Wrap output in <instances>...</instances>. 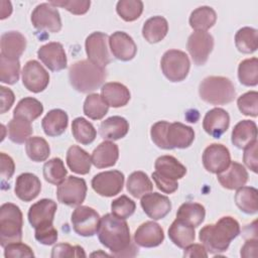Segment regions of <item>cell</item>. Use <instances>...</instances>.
<instances>
[{
  "instance_id": "4316f807",
  "label": "cell",
  "mask_w": 258,
  "mask_h": 258,
  "mask_svg": "<svg viewBox=\"0 0 258 258\" xmlns=\"http://www.w3.org/2000/svg\"><path fill=\"white\" fill-rule=\"evenodd\" d=\"M168 237L175 246L184 249L196 239L195 227L176 218L168 229Z\"/></svg>"
},
{
  "instance_id": "60d3db41",
  "label": "cell",
  "mask_w": 258,
  "mask_h": 258,
  "mask_svg": "<svg viewBox=\"0 0 258 258\" xmlns=\"http://www.w3.org/2000/svg\"><path fill=\"white\" fill-rule=\"evenodd\" d=\"M72 133L75 139L83 145L91 144L97 136V132L94 126L82 117H78L73 121Z\"/></svg>"
},
{
  "instance_id": "ba28073f",
  "label": "cell",
  "mask_w": 258,
  "mask_h": 258,
  "mask_svg": "<svg viewBox=\"0 0 258 258\" xmlns=\"http://www.w3.org/2000/svg\"><path fill=\"white\" fill-rule=\"evenodd\" d=\"M74 231L83 237L94 236L99 229L101 217L93 209L87 206H78L72 214Z\"/></svg>"
},
{
  "instance_id": "d590c367",
  "label": "cell",
  "mask_w": 258,
  "mask_h": 258,
  "mask_svg": "<svg viewBox=\"0 0 258 258\" xmlns=\"http://www.w3.org/2000/svg\"><path fill=\"white\" fill-rule=\"evenodd\" d=\"M43 112L42 104L31 97L21 99L13 111V118H22L29 122L37 119Z\"/></svg>"
},
{
  "instance_id": "4fadbf2b",
  "label": "cell",
  "mask_w": 258,
  "mask_h": 258,
  "mask_svg": "<svg viewBox=\"0 0 258 258\" xmlns=\"http://www.w3.org/2000/svg\"><path fill=\"white\" fill-rule=\"evenodd\" d=\"M23 86L32 93H40L49 84V75L37 60H28L22 69Z\"/></svg>"
},
{
  "instance_id": "2e32d148",
  "label": "cell",
  "mask_w": 258,
  "mask_h": 258,
  "mask_svg": "<svg viewBox=\"0 0 258 258\" xmlns=\"http://www.w3.org/2000/svg\"><path fill=\"white\" fill-rule=\"evenodd\" d=\"M56 203L52 200L42 199L33 204L28 211V222L34 229L51 225L56 212Z\"/></svg>"
},
{
  "instance_id": "680465c9",
  "label": "cell",
  "mask_w": 258,
  "mask_h": 258,
  "mask_svg": "<svg viewBox=\"0 0 258 258\" xmlns=\"http://www.w3.org/2000/svg\"><path fill=\"white\" fill-rule=\"evenodd\" d=\"M0 158H1V177H2V182H4V180H8L12 177L15 171V164L13 159L4 152H1Z\"/></svg>"
},
{
  "instance_id": "d6986e66",
  "label": "cell",
  "mask_w": 258,
  "mask_h": 258,
  "mask_svg": "<svg viewBox=\"0 0 258 258\" xmlns=\"http://www.w3.org/2000/svg\"><path fill=\"white\" fill-rule=\"evenodd\" d=\"M166 144L168 149H184L191 145L195 140V131L191 127L179 122L169 123L166 134Z\"/></svg>"
},
{
  "instance_id": "7dc6e473",
  "label": "cell",
  "mask_w": 258,
  "mask_h": 258,
  "mask_svg": "<svg viewBox=\"0 0 258 258\" xmlns=\"http://www.w3.org/2000/svg\"><path fill=\"white\" fill-rule=\"evenodd\" d=\"M116 11L123 20L134 21L142 14L143 2L140 0H120L117 3Z\"/></svg>"
},
{
  "instance_id": "e0dca14e",
  "label": "cell",
  "mask_w": 258,
  "mask_h": 258,
  "mask_svg": "<svg viewBox=\"0 0 258 258\" xmlns=\"http://www.w3.org/2000/svg\"><path fill=\"white\" fill-rule=\"evenodd\" d=\"M141 207L144 213L152 220L165 218L171 210L169 199L158 192H148L141 198Z\"/></svg>"
},
{
  "instance_id": "277c9868",
  "label": "cell",
  "mask_w": 258,
  "mask_h": 258,
  "mask_svg": "<svg viewBox=\"0 0 258 258\" xmlns=\"http://www.w3.org/2000/svg\"><path fill=\"white\" fill-rule=\"evenodd\" d=\"M199 94L203 101L212 105H225L234 101L236 90L230 79L211 76L202 81Z\"/></svg>"
},
{
  "instance_id": "d6a6232c",
  "label": "cell",
  "mask_w": 258,
  "mask_h": 258,
  "mask_svg": "<svg viewBox=\"0 0 258 258\" xmlns=\"http://www.w3.org/2000/svg\"><path fill=\"white\" fill-rule=\"evenodd\" d=\"M168 23L162 16H153L145 21L142 27V35L149 43L161 41L167 34Z\"/></svg>"
},
{
  "instance_id": "9a60e30c",
  "label": "cell",
  "mask_w": 258,
  "mask_h": 258,
  "mask_svg": "<svg viewBox=\"0 0 258 258\" xmlns=\"http://www.w3.org/2000/svg\"><path fill=\"white\" fill-rule=\"evenodd\" d=\"M37 56L51 72H58L67 68V54L59 42H48L37 50Z\"/></svg>"
},
{
  "instance_id": "bcb514c9",
  "label": "cell",
  "mask_w": 258,
  "mask_h": 258,
  "mask_svg": "<svg viewBox=\"0 0 258 258\" xmlns=\"http://www.w3.org/2000/svg\"><path fill=\"white\" fill-rule=\"evenodd\" d=\"M20 74L19 59H10L0 56V81L7 85H14Z\"/></svg>"
},
{
  "instance_id": "d4e9b609",
  "label": "cell",
  "mask_w": 258,
  "mask_h": 258,
  "mask_svg": "<svg viewBox=\"0 0 258 258\" xmlns=\"http://www.w3.org/2000/svg\"><path fill=\"white\" fill-rule=\"evenodd\" d=\"M119 158L118 145L112 141L100 143L93 151L91 159L97 168H107L116 164Z\"/></svg>"
},
{
  "instance_id": "836d02e7",
  "label": "cell",
  "mask_w": 258,
  "mask_h": 258,
  "mask_svg": "<svg viewBox=\"0 0 258 258\" xmlns=\"http://www.w3.org/2000/svg\"><path fill=\"white\" fill-rule=\"evenodd\" d=\"M237 207L245 214L253 215L258 212V190L252 186H241L235 194Z\"/></svg>"
},
{
  "instance_id": "5bb4252c",
  "label": "cell",
  "mask_w": 258,
  "mask_h": 258,
  "mask_svg": "<svg viewBox=\"0 0 258 258\" xmlns=\"http://www.w3.org/2000/svg\"><path fill=\"white\" fill-rule=\"evenodd\" d=\"M230 163V151L225 145L213 143L204 150L203 164L209 172L218 174L225 170Z\"/></svg>"
},
{
  "instance_id": "603a6c76",
  "label": "cell",
  "mask_w": 258,
  "mask_h": 258,
  "mask_svg": "<svg viewBox=\"0 0 258 258\" xmlns=\"http://www.w3.org/2000/svg\"><path fill=\"white\" fill-rule=\"evenodd\" d=\"M41 190L39 178L30 172H24L18 175L15 181V195L23 202H31Z\"/></svg>"
},
{
  "instance_id": "ab89813d",
  "label": "cell",
  "mask_w": 258,
  "mask_h": 258,
  "mask_svg": "<svg viewBox=\"0 0 258 258\" xmlns=\"http://www.w3.org/2000/svg\"><path fill=\"white\" fill-rule=\"evenodd\" d=\"M9 139L17 144H22L32 134L31 122L22 118H13L7 125Z\"/></svg>"
},
{
  "instance_id": "7402d4cb",
  "label": "cell",
  "mask_w": 258,
  "mask_h": 258,
  "mask_svg": "<svg viewBox=\"0 0 258 258\" xmlns=\"http://www.w3.org/2000/svg\"><path fill=\"white\" fill-rule=\"evenodd\" d=\"M217 178L223 187L227 189H237L247 182L248 172L241 163L231 161L225 170L217 174Z\"/></svg>"
},
{
  "instance_id": "f907efd6",
  "label": "cell",
  "mask_w": 258,
  "mask_h": 258,
  "mask_svg": "<svg viewBox=\"0 0 258 258\" xmlns=\"http://www.w3.org/2000/svg\"><path fill=\"white\" fill-rule=\"evenodd\" d=\"M54 7H61L75 15H83L90 9L91 2L89 0H56L49 1Z\"/></svg>"
},
{
  "instance_id": "db71d44e",
  "label": "cell",
  "mask_w": 258,
  "mask_h": 258,
  "mask_svg": "<svg viewBox=\"0 0 258 258\" xmlns=\"http://www.w3.org/2000/svg\"><path fill=\"white\" fill-rule=\"evenodd\" d=\"M4 256L6 258H16V257H34L32 249L20 242L10 243L4 247Z\"/></svg>"
},
{
  "instance_id": "91938a15",
  "label": "cell",
  "mask_w": 258,
  "mask_h": 258,
  "mask_svg": "<svg viewBox=\"0 0 258 258\" xmlns=\"http://www.w3.org/2000/svg\"><path fill=\"white\" fill-rule=\"evenodd\" d=\"M0 96H1L0 97V99H1L0 112H1V114H4L12 107L14 100H15V96H14V93L10 89L3 87V86L0 87Z\"/></svg>"
},
{
  "instance_id": "c3c4849f",
  "label": "cell",
  "mask_w": 258,
  "mask_h": 258,
  "mask_svg": "<svg viewBox=\"0 0 258 258\" xmlns=\"http://www.w3.org/2000/svg\"><path fill=\"white\" fill-rule=\"evenodd\" d=\"M237 105L243 115L257 117L258 115V93L251 91L243 94L237 100Z\"/></svg>"
},
{
  "instance_id": "ee69618b",
  "label": "cell",
  "mask_w": 258,
  "mask_h": 258,
  "mask_svg": "<svg viewBox=\"0 0 258 258\" xmlns=\"http://www.w3.org/2000/svg\"><path fill=\"white\" fill-rule=\"evenodd\" d=\"M238 78L242 85L254 87L258 84V59L251 57L244 59L238 67Z\"/></svg>"
},
{
  "instance_id": "cb8c5ba5",
  "label": "cell",
  "mask_w": 258,
  "mask_h": 258,
  "mask_svg": "<svg viewBox=\"0 0 258 258\" xmlns=\"http://www.w3.org/2000/svg\"><path fill=\"white\" fill-rule=\"evenodd\" d=\"M0 46L1 55L10 59H18L25 50L26 39L18 31H7L1 35Z\"/></svg>"
},
{
  "instance_id": "f5cc1de1",
  "label": "cell",
  "mask_w": 258,
  "mask_h": 258,
  "mask_svg": "<svg viewBox=\"0 0 258 258\" xmlns=\"http://www.w3.org/2000/svg\"><path fill=\"white\" fill-rule=\"evenodd\" d=\"M169 123L166 121H158L152 125L150 130V136L153 143L157 147L161 149H166V150H168V146L166 144L165 134H166V129Z\"/></svg>"
},
{
  "instance_id": "f1b7e54d",
  "label": "cell",
  "mask_w": 258,
  "mask_h": 258,
  "mask_svg": "<svg viewBox=\"0 0 258 258\" xmlns=\"http://www.w3.org/2000/svg\"><path fill=\"white\" fill-rule=\"evenodd\" d=\"M68 123V114L61 109H53L44 116L41 121V127L47 136L56 137L66 131Z\"/></svg>"
},
{
  "instance_id": "9f6ffc18",
  "label": "cell",
  "mask_w": 258,
  "mask_h": 258,
  "mask_svg": "<svg viewBox=\"0 0 258 258\" xmlns=\"http://www.w3.org/2000/svg\"><path fill=\"white\" fill-rule=\"evenodd\" d=\"M257 140L253 143L247 145L244 148V154H243V161L245 165L250 168L253 172L257 173L258 169V159H257Z\"/></svg>"
},
{
  "instance_id": "30bf717a",
  "label": "cell",
  "mask_w": 258,
  "mask_h": 258,
  "mask_svg": "<svg viewBox=\"0 0 258 258\" xmlns=\"http://www.w3.org/2000/svg\"><path fill=\"white\" fill-rule=\"evenodd\" d=\"M109 37L106 33L96 31L91 33L85 42L86 52L89 60L95 64L105 68L111 62V55L108 48Z\"/></svg>"
},
{
  "instance_id": "be15d7a7",
  "label": "cell",
  "mask_w": 258,
  "mask_h": 258,
  "mask_svg": "<svg viewBox=\"0 0 258 258\" xmlns=\"http://www.w3.org/2000/svg\"><path fill=\"white\" fill-rule=\"evenodd\" d=\"M12 13V5L11 2L2 0L0 1V19H5L10 16Z\"/></svg>"
},
{
  "instance_id": "ac0fdd59",
  "label": "cell",
  "mask_w": 258,
  "mask_h": 258,
  "mask_svg": "<svg viewBox=\"0 0 258 258\" xmlns=\"http://www.w3.org/2000/svg\"><path fill=\"white\" fill-rule=\"evenodd\" d=\"M109 46L112 54L119 60H131L137 52L133 38L124 31H116L109 37Z\"/></svg>"
},
{
  "instance_id": "e7e4bbea",
  "label": "cell",
  "mask_w": 258,
  "mask_h": 258,
  "mask_svg": "<svg viewBox=\"0 0 258 258\" xmlns=\"http://www.w3.org/2000/svg\"><path fill=\"white\" fill-rule=\"evenodd\" d=\"M95 255H97V256H98L99 254H98V253H93V254H92V256H95ZM101 255H104V256H108L106 253H101Z\"/></svg>"
},
{
  "instance_id": "4dcf8cb0",
  "label": "cell",
  "mask_w": 258,
  "mask_h": 258,
  "mask_svg": "<svg viewBox=\"0 0 258 258\" xmlns=\"http://www.w3.org/2000/svg\"><path fill=\"white\" fill-rule=\"evenodd\" d=\"M155 171L163 177L177 180L186 173V168L175 157L171 155L159 156L154 164Z\"/></svg>"
},
{
  "instance_id": "816d5d0a",
  "label": "cell",
  "mask_w": 258,
  "mask_h": 258,
  "mask_svg": "<svg viewBox=\"0 0 258 258\" xmlns=\"http://www.w3.org/2000/svg\"><path fill=\"white\" fill-rule=\"evenodd\" d=\"M52 258L64 257H86V253L81 246H72L68 243H60L55 245L51 250Z\"/></svg>"
},
{
  "instance_id": "44dd1931",
  "label": "cell",
  "mask_w": 258,
  "mask_h": 258,
  "mask_svg": "<svg viewBox=\"0 0 258 258\" xmlns=\"http://www.w3.org/2000/svg\"><path fill=\"white\" fill-rule=\"evenodd\" d=\"M230 116L222 108H214L208 111L203 120L204 130L214 138H220L229 128Z\"/></svg>"
},
{
  "instance_id": "8fae6325",
  "label": "cell",
  "mask_w": 258,
  "mask_h": 258,
  "mask_svg": "<svg viewBox=\"0 0 258 258\" xmlns=\"http://www.w3.org/2000/svg\"><path fill=\"white\" fill-rule=\"evenodd\" d=\"M187 51L197 66H204L214 48V38L207 31H195L187 39Z\"/></svg>"
},
{
  "instance_id": "f35d334b",
  "label": "cell",
  "mask_w": 258,
  "mask_h": 258,
  "mask_svg": "<svg viewBox=\"0 0 258 258\" xmlns=\"http://www.w3.org/2000/svg\"><path fill=\"white\" fill-rule=\"evenodd\" d=\"M235 44L242 53H252L258 47V32L252 27H243L235 35Z\"/></svg>"
},
{
  "instance_id": "52a82bcc",
  "label": "cell",
  "mask_w": 258,
  "mask_h": 258,
  "mask_svg": "<svg viewBox=\"0 0 258 258\" xmlns=\"http://www.w3.org/2000/svg\"><path fill=\"white\" fill-rule=\"evenodd\" d=\"M87 195L85 179L77 176H69L57 185L56 197L59 203L69 207H78L83 204Z\"/></svg>"
},
{
  "instance_id": "83f0119b",
  "label": "cell",
  "mask_w": 258,
  "mask_h": 258,
  "mask_svg": "<svg viewBox=\"0 0 258 258\" xmlns=\"http://www.w3.org/2000/svg\"><path fill=\"white\" fill-rule=\"evenodd\" d=\"M128 131L129 123L121 116H112L102 121L99 130L101 137L109 141L118 140L125 137Z\"/></svg>"
},
{
  "instance_id": "7bdbcfd3",
  "label": "cell",
  "mask_w": 258,
  "mask_h": 258,
  "mask_svg": "<svg viewBox=\"0 0 258 258\" xmlns=\"http://www.w3.org/2000/svg\"><path fill=\"white\" fill-rule=\"evenodd\" d=\"M84 114L92 120L102 119L109 110V106L105 103L99 94H90L84 102Z\"/></svg>"
},
{
  "instance_id": "6f0895ef",
  "label": "cell",
  "mask_w": 258,
  "mask_h": 258,
  "mask_svg": "<svg viewBox=\"0 0 258 258\" xmlns=\"http://www.w3.org/2000/svg\"><path fill=\"white\" fill-rule=\"evenodd\" d=\"M152 178L157 188L164 194H173L178 187L177 180H172V179L163 177L160 174H158L156 171L152 173Z\"/></svg>"
},
{
  "instance_id": "7c38bea8",
  "label": "cell",
  "mask_w": 258,
  "mask_h": 258,
  "mask_svg": "<svg viewBox=\"0 0 258 258\" xmlns=\"http://www.w3.org/2000/svg\"><path fill=\"white\" fill-rule=\"evenodd\" d=\"M124 185V174L119 170H108L96 174L92 179L93 189L100 196L111 198L118 195Z\"/></svg>"
},
{
  "instance_id": "11a10c76",
  "label": "cell",
  "mask_w": 258,
  "mask_h": 258,
  "mask_svg": "<svg viewBox=\"0 0 258 258\" xmlns=\"http://www.w3.org/2000/svg\"><path fill=\"white\" fill-rule=\"evenodd\" d=\"M34 230V237L40 244L48 246L54 244L57 240V231L53 227V224L36 228Z\"/></svg>"
},
{
  "instance_id": "b9f144b4",
  "label": "cell",
  "mask_w": 258,
  "mask_h": 258,
  "mask_svg": "<svg viewBox=\"0 0 258 258\" xmlns=\"http://www.w3.org/2000/svg\"><path fill=\"white\" fill-rule=\"evenodd\" d=\"M25 150L27 156L35 162H41L45 161L49 154H50V148L48 143L45 139L39 136L30 137L26 141Z\"/></svg>"
},
{
  "instance_id": "3957f363",
  "label": "cell",
  "mask_w": 258,
  "mask_h": 258,
  "mask_svg": "<svg viewBox=\"0 0 258 258\" xmlns=\"http://www.w3.org/2000/svg\"><path fill=\"white\" fill-rule=\"evenodd\" d=\"M107 72L89 59L75 62L69 70L70 83L80 93H90L97 90L106 80Z\"/></svg>"
},
{
  "instance_id": "6da1fadb",
  "label": "cell",
  "mask_w": 258,
  "mask_h": 258,
  "mask_svg": "<svg viewBox=\"0 0 258 258\" xmlns=\"http://www.w3.org/2000/svg\"><path fill=\"white\" fill-rule=\"evenodd\" d=\"M97 234L101 244L108 248L113 256H135L131 251L136 254L138 252L131 241L127 222L113 214H106L101 218Z\"/></svg>"
},
{
  "instance_id": "f6af8a7d",
  "label": "cell",
  "mask_w": 258,
  "mask_h": 258,
  "mask_svg": "<svg viewBox=\"0 0 258 258\" xmlns=\"http://www.w3.org/2000/svg\"><path fill=\"white\" fill-rule=\"evenodd\" d=\"M67 173L63 161L58 157L49 159L43 165V177L51 184L58 185L61 183L66 179Z\"/></svg>"
},
{
  "instance_id": "6125c7cd",
  "label": "cell",
  "mask_w": 258,
  "mask_h": 258,
  "mask_svg": "<svg viewBox=\"0 0 258 258\" xmlns=\"http://www.w3.org/2000/svg\"><path fill=\"white\" fill-rule=\"evenodd\" d=\"M257 248H258V243L257 239H249L246 241L244 246L241 248V256L242 257H256L257 255Z\"/></svg>"
},
{
  "instance_id": "ffe728a7",
  "label": "cell",
  "mask_w": 258,
  "mask_h": 258,
  "mask_svg": "<svg viewBox=\"0 0 258 258\" xmlns=\"http://www.w3.org/2000/svg\"><path fill=\"white\" fill-rule=\"evenodd\" d=\"M164 240L162 228L155 222L148 221L141 224L134 233V242L144 248L159 246Z\"/></svg>"
},
{
  "instance_id": "8d00e7d4",
  "label": "cell",
  "mask_w": 258,
  "mask_h": 258,
  "mask_svg": "<svg viewBox=\"0 0 258 258\" xmlns=\"http://www.w3.org/2000/svg\"><path fill=\"white\" fill-rule=\"evenodd\" d=\"M206 210L205 207L198 203H184L182 204L176 213V218L191 225L192 227H199L205 220Z\"/></svg>"
},
{
  "instance_id": "1f68e13d",
  "label": "cell",
  "mask_w": 258,
  "mask_h": 258,
  "mask_svg": "<svg viewBox=\"0 0 258 258\" xmlns=\"http://www.w3.org/2000/svg\"><path fill=\"white\" fill-rule=\"evenodd\" d=\"M67 164L69 168L78 174L90 172L92 159L87 151L78 145H73L67 152Z\"/></svg>"
},
{
  "instance_id": "7a4b0ae2",
  "label": "cell",
  "mask_w": 258,
  "mask_h": 258,
  "mask_svg": "<svg viewBox=\"0 0 258 258\" xmlns=\"http://www.w3.org/2000/svg\"><path fill=\"white\" fill-rule=\"evenodd\" d=\"M239 234V223L233 217L226 216L222 217L217 223L202 228L199 238L207 252L219 254L225 252Z\"/></svg>"
},
{
  "instance_id": "e575fe53",
  "label": "cell",
  "mask_w": 258,
  "mask_h": 258,
  "mask_svg": "<svg viewBox=\"0 0 258 258\" xmlns=\"http://www.w3.org/2000/svg\"><path fill=\"white\" fill-rule=\"evenodd\" d=\"M217 20L215 10L210 6H201L195 9L189 16V25L195 31H207L214 26Z\"/></svg>"
},
{
  "instance_id": "9c48e42d",
  "label": "cell",
  "mask_w": 258,
  "mask_h": 258,
  "mask_svg": "<svg viewBox=\"0 0 258 258\" xmlns=\"http://www.w3.org/2000/svg\"><path fill=\"white\" fill-rule=\"evenodd\" d=\"M31 23L40 31L55 33L61 29L59 12L50 3H41L34 8L31 13Z\"/></svg>"
},
{
  "instance_id": "94428289",
  "label": "cell",
  "mask_w": 258,
  "mask_h": 258,
  "mask_svg": "<svg viewBox=\"0 0 258 258\" xmlns=\"http://www.w3.org/2000/svg\"><path fill=\"white\" fill-rule=\"evenodd\" d=\"M184 257H208V252L204 245L201 244H190L184 248L183 252Z\"/></svg>"
},
{
  "instance_id": "f546056e",
  "label": "cell",
  "mask_w": 258,
  "mask_h": 258,
  "mask_svg": "<svg viewBox=\"0 0 258 258\" xmlns=\"http://www.w3.org/2000/svg\"><path fill=\"white\" fill-rule=\"evenodd\" d=\"M232 143L240 149L257 140V125L254 121L242 120L237 123L232 131Z\"/></svg>"
},
{
  "instance_id": "74e56055",
  "label": "cell",
  "mask_w": 258,
  "mask_h": 258,
  "mask_svg": "<svg viewBox=\"0 0 258 258\" xmlns=\"http://www.w3.org/2000/svg\"><path fill=\"white\" fill-rule=\"evenodd\" d=\"M126 185L129 194L136 199L142 198L144 195L150 192L153 187L151 180L143 171L132 172L128 177Z\"/></svg>"
},
{
  "instance_id": "5b68a950",
  "label": "cell",
  "mask_w": 258,
  "mask_h": 258,
  "mask_svg": "<svg viewBox=\"0 0 258 258\" xmlns=\"http://www.w3.org/2000/svg\"><path fill=\"white\" fill-rule=\"evenodd\" d=\"M23 216L14 204L6 203L0 208V244L4 248L22 239Z\"/></svg>"
},
{
  "instance_id": "484cf974",
  "label": "cell",
  "mask_w": 258,
  "mask_h": 258,
  "mask_svg": "<svg viewBox=\"0 0 258 258\" xmlns=\"http://www.w3.org/2000/svg\"><path fill=\"white\" fill-rule=\"evenodd\" d=\"M101 97L109 107L120 108L127 105L130 100V92L123 84L106 83L101 89Z\"/></svg>"
},
{
  "instance_id": "8992f818",
  "label": "cell",
  "mask_w": 258,
  "mask_h": 258,
  "mask_svg": "<svg viewBox=\"0 0 258 258\" xmlns=\"http://www.w3.org/2000/svg\"><path fill=\"white\" fill-rule=\"evenodd\" d=\"M163 75L170 82L183 81L189 72L190 62L185 52L178 49H169L164 52L160 60Z\"/></svg>"
},
{
  "instance_id": "681fc988",
  "label": "cell",
  "mask_w": 258,
  "mask_h": 258,
  "mask_svg": "<svg viewBox=\"0 0 258 258\" xmlns=\"http://www.w3.org/2000/svg\"><path fill=\"white\" fill-rule=\"evenodd\" d=\"M135 203L126 196L119 197L118 199L114 200L111 204L112 214L123 220L132 216L135 212Z\"/></svg>"
}]
</instances>
